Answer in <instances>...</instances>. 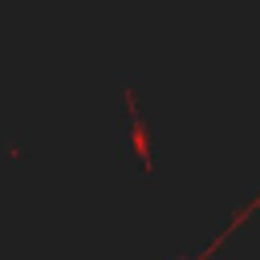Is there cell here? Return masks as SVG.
Instances as JSON below:
<instances>
[{
  "label": "cell",
  "instance_id": "obj_1",
  "mask_svg": "<svg viewBox=\"0 0 260 260\" xmlns=\"http://www.w3.org/2000/svg\"><path fill=\"white\" fill-rule=\"evenodd\" d=\"M256 211H260V191H256V195H252V199H248L244 207H236V211H232L228 228H223V232H219V236H215L211 244H203V248H199L195 256H183V260H211V256H215V252H219V248H223V244H228V240H232V236H236V232H240V228H244V223H248V219H252Z\"/></svg>",
  "mask_w": 260,
  "mask_h": 260
}]
</instances>
